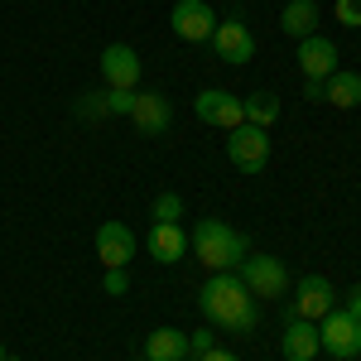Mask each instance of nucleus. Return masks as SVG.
I'll use <instances>...</instances> for the list:
<instances>
[{
	"mask_svg": "<svg viewBox=\"0 0 361 361\" xmlns=\"http://www.w3.org/2000/svg\"><path fill=\"white\" fill-rule=\"evenodd\" d=\"M197 304L226 333H255V323H260L255 318V299H250V289L241 284L236 270H217V275L197 289Z\"/></svg>",
	"mask_w": 361,
	"mask_h": 361,
	"instance_id": "nucleus-1",
	"label": "nucleus"
},
{
	"mask_svg": "<svg viewBox=\"0 0 361 361\" xmlns=\"http://www.w3.org/2000/svg\"><path fill=\"white\" fill-rule=\"evenodd\" d=\"M193 255L217 275V270H236L241 260H246V236L241 231H231L226 222H217V217H202V222L193 226Z\"/></svg>",
	"mask_w": 361,
	"mask_h": 361,
	"instance_id": "nucleus-2",
	"label": "nucleus"
},
{
	"mask_svg": "<svg viewBox=\"0 0 361 361\" xmlns=\"http://www.w3.org/2000/svg\"><path fill=\"white\" fill-rule=\"evenodd\" d=\"M236 275L250 289V299H279L289 289V270H284V260H275V255H246L236 265Z\"/></svg>",
	"mask_w": 361,
	"mask_h": 361,
	"instance_id": "nucleus-3",
	"label": "nucleus"
},
{
	"mask_svg": "<svg viewBox=\"0 0 361 361\" xmlns=\"http://www.w3.org/2000/svg\"><path fill=\"white\" fill-rule=\"evenodd\" d=\"M318 342H323V352H333L337 361L361 357V318L333 308V313L323 318V328H318Z\"/></svg>",
	"mask_w": 361,
	"mask_h": 361,
	"instance_id": "nucleus-4",
	"label": "nucleus"
},
{
	"mask_svg": "<svg viewBox=\"0 0 361 361\" xmlns=\"http://www.w3.org/2000/svg\"><path fill=\"white\" fill-rule=\"evenodd\" d=\"M226 154H231V164L241 169V173H260L265 159H270V135L260 130V126H236V130H226Z\"/></svg>",
	"mask_w": 361,
	"mask_h": 361,
	"instance_id": "nucleus-5",
	"label": "nucleus"
},
{
	"mask_svg": "<svg viewBox=\"0 0 361 361\" xmlns=\"http://www.w3.org/2000/svg\"><path fill=\"white\" fill-rule=\"evenodd\" d=\"M173 34L188 39V44H212V34H217L212 5L207 0H178L173 5Z\"/></svg>",
	"mask_w": 361,
	"mask_h": 361,
	"instance_id": "nucleus-6",
	"label": "nucleus"
},
{
	"mask_svg": "<svg viewBox=\"0 0 361 361\" xmlns=\"http://www.w3.org/2000/svg\"><path fill=\"white\" fill-rule=\"evenodd\" d=\"M193 111H197V121H207V126H222V130H236V126H246V106H241L231 92H217V87L197 92Z\"/></svg>",
	"mask_w": 361,
	"mask_h": 361,
	"instance_id": "nucleus-7",
	"label": "nucleus"
},
{
	"mask_svg": "<svg viewBox=\"0 0 361 361\" xmlns=\"http://www.w3.org/2000/svg\"><path fill=\"white\" fill-rule=\"evenodd\" d=\"M337 308V294L333 284L323 275H304L299 279V299H294V318H304V323H318V318H328Z\"/></svg>",
	"mask_w": 361,
	"mask_h": 361,
	"instance_id": "nucleus-8",
	"label": "nucleus"
},
{
	"mask_svg": "<svg viewBox=\"0 0 361 361\" xmlns=\"http://www.w3.org/2000/svg\"><path fill=\"white\" fill-rule=\"evenodd\" d=\"M299 68H304V78H313V82H328L337 73V44L323 39V34L299 39Z\"/></svg>",
	"mask_w": 361,
	"mask_h": 361,
	"instance_id": "nucleus-9",
	"label": "nucleus"
},
{
	"mask_svg": "<svg viewBox=\"0 0 361 361\" xmlns=\"http://www.w3.org/2000/svg\"><path fill=\"white\" fill-rule=\"evenodd\" d=\"M212 49H217L222 63L241 68V63H250V54H255V39H250V29L241 25V20H226V25H217V34H212Z\"/></svg>",
	"mask_w": 361,
	"mask_h": 361,
	"instance_id": "nucleus-10",
	"label": "nucleus"
},
{
	"mask_svg": "<svg viewBox=\"0 0 361 361\" xmlns=\"http://www.w3.org/2000/svg\"><path fill=\"white\" fill-rule=\"evenodd\" d=\"M97 255H102L106 270H126V260L135 255V236H130V226L102 222V231H97Z\"/></svg>",
	"mask_w": 361,
	"mask_h": 361,
	"instance_id": "nucleus-11",
	"label": "nucleus"
},
{
	"mask_svg": "<svg viewBox=\"0 0 361 361\" xmlns=\"http://www.w3.org/2000/svg\"><path fill=\"white\" fill-rule=\"evenodd\" d=\"M130 121H135L140 135H159V130H169V121H173V106H169L159 92H135Z\"/></svg>",
	"mask_w": 361,
	"mask_h": 361,
	"instance_id": "nucleus-12",
	"label": "nucleus"
},
{
	"mask_svg": "<svg viewBox=\"0 0 361 361\" xmlns=\"http://www.w3.org/2000/svg\"><path fill=\"white\" fill-rule=\"evenodd\" d=\"M102 73H106V87L135 92V82H140V58H135V49H126V44H111V49L102 54Z\"/></svg>",
	"mask_w": 361,
	"mask_h": 361,
	"instance_id": "nucleus-13",
	"label": "nucleus"
},
{
	"mask_svg": "<svg viewBox=\"0 0 361 361\" xmlns=\"http://www.w3.org/2000/svg\"><path fill=\"white\" fill-rule=\"evenodd\" d=\"M149 255H154L159 265L183 260V255H188V231H183L178 222H154L149 226Z\"/></svg>",
	"mask_w": 361,
	"mask_h": 361,
	"instance_id": "nucleus-14",
	"label": "nucleus"
},
{
	"mask_svg": "<svg viewBox=\"0 0 361 361\" xmlns=\"http://www.w3.org/2000/svg\"><path fill=\"white\" fill-rule=\"evenodd\" d=\"M318 352H323L318 328L304 323V318H289V328H284V357H289V361H313Z\"/></svg>",
	"mask_w": 361,
	"mask_h": 361,
	"instance_id": "nucleus-15",
	"label": "nucleus"
},
{
	"mask_svg": "<svg viewBox=\"0 0 361 361\" xmlns=\"http://www.w3.org/2000/svg\"><path fill=\"white\" fill-rule=\"evenodd\" d=\"M145 357L149 361H188V333L178 328H159L145 337Z\"/></svg>",
	"mask_w": 361,
	"mask_h": 361,
	"instance_id": "nucleus-16",
	"label": "nucleus"
},
{
	"mask_svg": "<svg viewBox=\"0 0 361 361\" xmlns=\"http://www.w3.org/2000/svg\"><path fill=\"white\" fill-rule=\"evenodd\" d=\"M323 102H333L337 111L361 106V78H357V73H347V68H337L333 78L323 82Z\"/></svg>",
	"mask_w": 361,
	"mask_h": 361,
	"instance_id": "nucleus-17",
	"label": "nucleus"
},
{
	"mask_svg": "<svg viewBox=\"0 0 361 361\" xmlns=\"http://www.w3.org/2000/svg\"><path fill=\"white\" fill-rule=\"evenodd\" d=\"M279 29H284L289 39H308V34L318 29V5H313V0H289L284 15H279Z\"/></svg>",
	"mask_w": 361,
	"mask_h": 361,
	"instance_id": "nucleus-18",
	"label": "nucleus"
},
{
	"mask_svg": "<svg viewBox=\"0 0 361 361\" xmlns=\"http://www.w3.org/2000/svg\"><path fill=\"white\" fill-rule=\"evenodd\" d=\"M241 106H246V126H260V130H265V126L279 121V97L275 92H255V97L241 102Z\"/></svg>",
	"mask_w": 361,
	"mask_h": 361,
	"instance_id": "nucleus-19",
	"label": "nucleus"
},
{
	"mask_svg": "<svg viewBox=\"0 0 361 361\" xmlns=\"http://www.w3.org/2000/svg\"><path fill=\"white\" fill-rule=\"evenodd\" d=\"M154 222H183V197L178 193H159L154 197Z\"/></svg>",
	"mask_w": 361,
	"mask_h": 361,
	"instance_id": "nucleus-20",
	"label": "nucleus"
},
{
	"mask_svg": "<svg viewBox=\"0 0 361 361\" xmlns=\"http://www.w3.org/2000/svg\"><path fill=\"white\" fill-rule=\"evenodd\" d=\"M78 116L102 121V116H106V92H87V97H78Z\"/></svg>",
	"mask_w": 361,
	"mask_h": 361,
	"instance_id": "nucleus-21",
	"label": "nucleus"
},
{
	"mask_svg": "<svg viewBox=\"0 0 361 361\" xmlns=\"http://www.w3.org/2000/svg\"><path fill=\"white\" fill-rule=\"evenodd\" d=\"M130 106H135V92L106 87V116H130Z\"/></svg>",
	"mask_w": 361,
	"mask_h": 361,
	"instance_id": "nucleus-22",
	"label": "nucleus"
},
{
	"mask_svg": "<svg viewBox=\"0 0 361 361\" xmlns=\"http://www.w3.org/2000/svg\"><path fill=\"white\" fill-rule=\"evenodd\" d=\"M217 342H212V333L207 328H197V333H188V357H202V352H212Z\"/></svg>",
	"mask_w": 361,
	"mask_h": 361,
	"instance_id": "nucleus-23",
	"label": "nucleus"
},
{
	"mask_svg": "<svg viewBox=\"0 0 361 361\" xmlns=\"http://www.w3.org/2000/svg\"><path fill=\"white\" fill-rule=\"evenodd\" d=\"M337 20L342 25H361V0H337Z\"/></svg>",
	"mask_w": 361,
	"mask_h": 361,
	"instance_id": "nucleus-24",
	"label": "nucleus"
},
{
	"mask_svg": "<svg viewBox=\"0 0 361 361\" xmlns=\"http://www.w3.org/2000/svg\"><path fill=\"white\" fill-rule=\"evenodd\" d=\"M102 284H106V294H116V299H121V294L130 289V279H126V270H106V279H102Z\"/></svg>",
	"mask_w": 361,
	"mask_h": 361,
	"instance_id": "nucleus-25",
	"label": "nucleus"
},
{
	"mask_svg": "<svg viewBox=\"0 0 361 361\" xmlns=\"http://www.w3.org/2000/svg\"><path fill=\"white\" fill-rule=\"evenodd\" d=\"M342 313H352V318H361V284L352 289V294H347V308H342Z\"/></svg>",
	"mask_w": 361,
	"mask_h": 361,
	"instance_id": "nucleus-26",
	"label": "nucleus"
},
{
	"mask_svg": "<svg viewBox=\"0 0 361 361\" xmlns=\"http://www.w3.org/2000/svg\"><path fill=\"white\" fill-rule=\"evenodd\" d=\"M304 97H308V102H323V82H313V78H304Z\"/></svg>",
	"mask_w": 361,
	"mask_h": 361,
	"instance_id": "nucleus-27",
	"label": "nucleus"
},
{
	"mask_svg": "<svg viewBox=\"0 0 361 361\" xmlns=\"http://www.w3.org/2000/svg\"><path fill=\"white\" fill-rule=\"evenodd\" d=\"M197 361H236V357H231V352H222V347H212V352H202Z\"/></svg>",
	"mask_w": 361,
	"mask_h": 361,
	"instance_id": "nucleus-28",
	"label": "nucleus"
},
{
	"mask_svg": "<svg viewBox=\"0 0 361 361\" xmlns=\"http://www.w3.org/2000/svg\"><path fill=\"white\" fill-rule=\"evenodd\" d=\"M0 361H5V347H0Z\"/></svg>",
	"mask_w": 361,
	"mask_h": 361,
	"instance_id": "nucleus-29",
	"label": "nucleus"
},
{
	"mask_svg": "<svg viewBox=\"0 0 361 361\" xmlns=\"http://www.w3.org/2000/svg\"><path fill=\"white\" fill-rule=\"evenodd\" d=\"M140 361H149V357H140Z\"/></svg>",
	"mask_w": 361,
	"mask_h": 361,
	"instance_id": "nucleus-30",
	"label": "nucleus"
},
{
	"mask_svg": "<svg viewBox=\"0 0 361 361\" xmlns=\"http://www.w3.org/2000/svg\"><path fill=\"white\" fill-rule=\"evenodd\" d=\"M5 361H15V357H5Z\"/></svg>",
	"mask_w": 361,
	"mask_h": 361,
	"instance_id": "nucleus-31",
	"label": "nucleus"
}]
</instances>
